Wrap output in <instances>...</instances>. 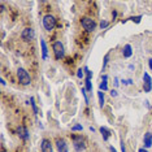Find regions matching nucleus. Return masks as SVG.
<instances>
[{
    "mask_svg": "<svg viewBox=\"0 0 152 152\" xmlns=\"http://www.w3.org/2000/svg\"><path fill=\"white\" fill-rule=\"evenodd\" d=\"M52 49H53L55 57H56L57 60L63 58L64 55H65V51H64V46H63V43H61V42H55L53 44H52Z\"/></svg>",
    "mask_w": 152,
    "mask_h": 152,
    "instance_id": "obj_4",
    "label": "nucleus"
},
{
    "mask_svg": "<svg viewBox=\"0 0 152 152\" xmlns=\"http://www.w3.org/2000/svg\"><path fill=\"white\" fill-rule=\"evenodd\" d=\"M40 148H42V152H53V150H52V143L49 139H43L42 144H40Z\"/></svg>",
    "mask_w": 152,
    "mask_h": 152,
    "instance_id": "obj_10",
    "label": "nucleus"
},
{
    "mask_svg": "<svg viewBox=\"0 0 152 152\" xmlns=\"http://www.w3.org/2000/svg\"><path fill=\"white\" fill-rule=\"evenodd\" d=\"M144 147L146 148H150L152 146V134L151 133H146L144 134Z\"/></svg>",
    "mask_w": 152,
    "mask_h": 152,
    "instance_id": "obj_11",
    "label": "nucleus"
},
{
    "mask_svg": "<svg viewBox=\"0 0 152 152\" xmlns=\"http://www.w3.org/2000/svg\"><path fill=\"white\" fill-rule=\"evenodd\" d=\"M108 75H103V81H101L100 86H99V89H100V91H107L108 90Z\"/></svg>",
    "mask_w": 152,
    "mask_h": 152,
    "instance_id": "obj_14",
    "label": "nucleus"
},
{
    "mask_svg": "<svg viewBox=\"0 0 152 152\" xmlns=\"http://www.w3.org/2000/svg\"><path fill=\"white\" fill-rule=\"evenodd\" d=\"M138 152H148V151H147V150H144V148H140V150H139Z\"/></svg>",
    "mask_w": 152,
    "mask_h": 152,
    "instance_id": "obj_30",
    "label": "nucleus"
},
{
    "mask_svg": "<svg viewBox=\"0 0 152 152\" xmlns=\"http://www.w3.org/2000/svg\"><path fill=\"white\" fill-rule=\"evenodd\" d=\"M140 18H142V16H138V17H131L130 20H133V21H135L137 23H139V22H140Z\"/></svg>",
    "mask_w": 152,
    "mask_h": 152,
    "instance_id": "obj_22",
    "label": "nucleus"
},
{
    "mask_svg": "<svg viewBox=\"0 0 152 152\" xmlns=\"http://www.w3.org/2000/svg\"><path fill=\"white\" fill-rule=\"evenodd\" d=\"M17 78H18L20 83H21L22 86H27V84H30V82H31L30 74L27 73V70L23 69V68L17 69Z\"/></svg>",
    "mask_w": 152,
    "mask_h": 152,
    "instance_id": "obj_1",
    "label": "nucleus"
},
{
    "mask_svg": "<svg viewBox=\"0 0 152 152\" xmlns=\"http://www.w3.org/2000/svg\"><path fill=\"white\" fill-rule=\"evenodd\" d=\"M77 77H78V78H83V72H82V69H80V70L77 72Z\"/></svg>",
    "mask_w": 152,
    "mask_h": 152,
    "instance_id": "obj_24",
    "label": "nucleus"
},
{
    "mask_svg": "<svg viewBox=\"0 0 152 152\" xmlns=\"http://www.w3.org/2000/svg\"><path fill=\"white\" fill-rule=\"evenodd\" d=\"M84 83H86V87H84V89H86V91H92L91 80H86V82H84Z\"/></svg>",
    "mask_w": 152,
    "mask_h": 152,
    "instance_id": "obj_17",
    "label": "nucleus"
},
{
    "mask_svg": "<svg viewBox=\"0 0 152 152\" xmlns=\"http://www.w3.org/2000/svg\"><path fill=\"white\" fill-rule=\"evenodd\" d=\"M148 66H150V69L152 70V58H150V60H148Z\"/></svg>",
    "mask_w": 152,
    "mask_h": 152,
    "instance_id": "obj_27",
    "label": "nucleus"
},
{
    "mask_svg": "<svg viewBox=\"0 0 152 152\" xmlns=\"http://www.w3.org/2000/svg\"><path fill=\"white\" fill-rule=\"evenodd\" d=\"M121 151H122V152H126V150H125V144H124V140H121Z\"/></svg>",
    "mask_w": 152,
    "mask_h": 152,
    "instance_id": "obj_25",
    "label": "nucleus"
},
{
    "mask_svg": "<svg viewBox=\"0 0 152 152\" xmlns=\"http://www.w3.org/2000/svg\"><path fill=\"white\" fill-rule=\"evenodd\" d=\"M30 104H31V107H33V112L35 113V115H38V108H37V105H35V100H34V98H31V99H30Z\"/></svg>",
    "mask_w": 152,
    "mask_h": 152,
    "instance_id": "obj_18",
    "label": "nucleus"
},
{
    "mask_svg": "<svg viewBox=\"0 0 152 152\" xmlns=\"http://www.w3.org/2000/svg\"><path fill=\"white\" fill-rule=\"evenodd\" d=\"M82 94H83V96H84V101L89 104V98H87V95H86V89H82Z\"/></svg>",
    "mask_w": 152,
    "mask_h": 152,
    "instance_id": "obj_21",
    "label": "nucleus"
},
{
    "mask_svg": "<svg viewBox=\"0 0 152 152\" xmlns=\"http://www.w3.org/2000/svg\"><path fill=\"white\" fill-rule=\"evenodd\" d=\"M107 26H108V22H107V21H101V22H100V27H101V29H105Z\"/></svg>",
    "mask_w": 152,
    "mask_h": 152,
    "instance_id": "obj_23",
    "label": "nucleus"
},
{
    "mask_svg": "<svg viewBox=\"0 0 152 152\" xmlns=\"http://www.w3.org/2000/svg\"><path fill=\"white\" fill-rule=\"evenodd\" d=\"M115 86H118V78H115Z\"/></svg>",
    "mask_w": 152,
    "mask_h": 152,
    "instance_id": "obj_29",
    "label": "nucleus"
},
{
    "mask_svg": "<svg viewBox=\"0 0 152 152\" xmlns=\"http://www.w3.org/2000/svg\"><path fill=\"white\" fill-rule=\"evenodd\" d=\"M73 146H74L75 151L81 152L82 150L86 148V143H84V139L82 138V135H74L73 137Z\"/></svg>",
    "mask_w": 152,
    "mask_h": 152,
    "instance_id": "obj_5",
    "label": "nucleus"
},
{
    "mask_svg": "<svg viewBox=\"0 0 152 152\" xmlns=\"http://www.w3.org/2000/svg\"><path fill=\"white\" fill-rule=\"evenodd\" d=\"M143 90H144V92H150L152 90V78L148 73H144V75H143Z\"/></svg>",
    "mask_w": 152,
    "mask_h": 152,
    "instance_id": "obj_7",
    "label": "nucleus"
},
{
    "mask_svg": "<svg viewBox=\"0 0 152 152\" xmlns=\"http://www.w3.org/2000/svg\"><path fill=\"white\" fill-rule=\"evenodd\" d=\"M40 47H42V58H43V60H46V58H47V53H48V48H47L46 40L40 39Z\"/></svg>",
    "mask_w": 152,
    "mask_h": 152,
    "instance_id": "obj_12",
    "label": "nucleus"
},
{
    "mask_svg": "<svg viewBox=\"0 0 152 152\" xmlns=\"http://www.w3.org/2000/svg\"><path fill=\"white\" fill-rule=\"evenodd\" d=\"M17 135H18L22 140H27L29 138H30V134H29L27 129H26L25 126H18L17 127Z\"/></svg>",
    "mask_w": 152,
    "mask_h": 152,
    "instance_id": "obj_8",
    "label": "nucleus"
},
{
    "mask_svg": "<svg viewBox=\"0 0 152 152\" xmlns=\"http://www.w3.org/2000/svg\"><path fill=\"white\" fill-rule=\"evenodd\" d=\"M109 151H110V152H117L115 147H109Z\"/></svg>",
    "mask_w": 152,
    "mask_h": 152,
    "instance_id": "obj_28",
    "label": "nucleus"
},
{
    "mask_svg": "<svg viewBox=\"0 0 152 152\" xmlns=\"http://www.w3.org/2000/svg\"><path fill=\"white\" fill-rule=\"evenodd\" d=\"M56 148H57L58 152H69L66 142L64 139H61V138H57L56 139Z\"/></svg>",
    "mask_w": 152,
    "mask_h": 152,
    "instance_id": "obj_9",
    "label": "nucleus"
},
{
    "mask_svg": "<svg viewBox=\"0 0 152 152\" xmlns=\"http://www.w3.org/2000/svg\"><path fill=\"white\" fill-rule=\"evenodd\" d=\"M43 26L47 31H51L56 27V18L52 14H46L43 17Z\"/></svg>",
    "mask_w": 152,
    "mask_h": 152,
    "instance_id": "obj_2",
    "label": "nucleus"
},
{
    "mask_svg": "<svg viewBox=\"0 0 152 152\" xmlns=\"http://www.w3.org/2000/svg\"><path fill=\"white\" fill-rule=\"evenodd\" d=\"M0 82H1V84H3V86H4V84H5V81L3 80V78H0Z\"/></svg>",
    "mask_w": 152,
    "mask_h": 152,
    "instance_id": "obj_31",
    "label": "nucleus"
},
{
    "mask_svg": "<svg viewBox=\"0 0 152 152\" xmlns=\"http://www.w3.org/2000/svg\"><path fill=\"white\" fill-rule=\"evenodd\" d=\"M122 53H124V57H126V58H129L133 55V51H131V46L130 44H126L124 47V49H122Z\"/></svg>",
    "mask_w": 152,
    "mask_h": 152,
    "instance_id": "obj_13",
    "label": "nucleus"
},
{
    "mask_svg": "<svg viewBox=\"0 0 152 152\" xmlns=\"http://www.w3.org/2000/svg\"><path fill=\"white\" fill-rule=\"evenodd\" d=\"M82 125H74V126L72 127V131H81L82 130Z\"/></svg>",
    "mask_w": 152,
    "mask_h": 152,
    "instance_id": "obj_19",
    "label": "nucleus"
},
{
    "mask_svg": "<svg viewBox=\"0 0 152 152\" xmlns=\"http://www.w3.org/2000/svg\"><path fill=\"white\" fill-rule=\"evenodd\" d=\"M110 95H112V96H117V91H116V90H110Z\"/></svg>",
    "mask_w": 152,
    "mask_h": 152,
    "instance_id": "obj_26",
    "label": "nucleus"
},
{
    "mask_svg": "<svg viewBox=\"0 0 152 152\" xmlns=\"http://www.w3.org/2000/svg\"><path fill=\"white\" fill-rule=\"evenodd\" d=\"M21 38H22V40H25V42H31V40L35 38L34 30L31 27H26L21 33Z\"/></svg>",
    "mask_w": 152,
    "mask_h": 152,
    "instance_id": "obj_6",
    "label": "nucleus"
},
{
    "mask_svg": "<svg viewBox=\"0 0 152 152\" xmlns=\"http://www.w3.org/2000/svg\"><path fill=\"white\" fill-rule=\"evenodd\" d=\"M81 25H82V27L86 31H89V33L90 31H94L96 27L95 21H94L92 18H90V17H83V18L81 20Z\"/></svg>",
    "mask_w": 152,
    "mask_h": 152,
    "instance_id": "obj_3",
    "label": "nucleus"
},
{
    "mask_svg": "<svg viewBox=\"0 0 152 152\" xmlns=\"http://www.w3.org/2000/svg\"><path fill=\"white\" fill-rule=\"evenodd\" d=\"M1 152H8V151H5V150H4V148H3V150H1Z\"/></svg>",
    "mask_w": 152,
    "mask_h": 152,
    "instance_id": "obj_32",
    "label": "nucleus"
},
{
    "mask_svg": "<svg viewBox=\"0 0 152 152\" xmlns=\"http://www.w3.org/2000/svg\"><path fill=\"white\" fill-rule=\"evenodd\" d=\"M98 98H99V105H100V108H103V105H104V101H105L103 91H99V92H98Z\"/></svg>",
    "mask_w": 152,
    "mask_h": 152,
    "instance_id": "obj_16",
    "label": "nucleus"
},
{
    "mask_svg": "<svg viewBox=\"0 0 152 152\" xmlns=\"http://www.w3.org/2000/svg\"><path fill=\"white\" fill-rule=\"evenodd\" d=\"M108 58H109V53H107V55H105V57H104V63H103V69H105V66H107V64H108Z\"/></svg>",
    "mask_w": 152,
    "mask_h": 152,
    "instance_id": "obj_20",
    "label": "nucleus"
},
{
    "mask_svg": "<svg viewBox=\"0 0 152 152\" xmlns=\"http://www.w3.org/2000/svg\"><path fill=\"white\" fill-rule=\"evenodd\" d=\"M100 134H101V137H103V139L104 140H108L109 139V137H110V131L108 130L107 127H100Z\"/></svg>",
    "mask_w": 152,
    "mask_h": 152,
    "instance_id": "obj_15",
    "label": "nucleus"
}]
</instances>
